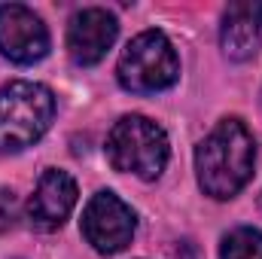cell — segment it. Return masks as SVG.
I'll list each match as a JSON object with an SVG mask.
<instances>
[{
    "mask_svg": "<svg viewBox=\"0 0 262 259\" xmlns=\"http://www.w3.org/2000/svg\"><path fill=\"white\" fill-rule=\"evenodd\" d=\"M259 31H262V3H232L223 15L220 43L226 58L247 61L259 52Z\"/></svg>",
    "mask_w": 262,
    "mask_h": 259,
    "instance_id": "cell-9",
    "label": "cell"
},
{
    "mask_svg": "<svg viewBox=\"0 0 262 259\" xmlns=\"http://www.w3.org/2000/svg\"><path fill=\"white\" fill-rule=\"evenodd\" d=\"M116 79L125 92L156 95L180 79V58L162 31H143L119 55Z\"/></svg>",
    "mask_w": 262,
    "mask_h": 259,
    "instance_id": "cell-4",
    "label": "cell"
},
{
    "mask_svg": "<svg viewBox=\"0 0 262 259\" xmlns=\"http://www.w3.org/2000/svg\"><path fill=\"white\" fill-rule=\"evenodd\" d=\"M107 159L116 171L134 174L140 180H156L171 156V143L162 125L146 116H122L107 134Z\"/></svg>",
    "mask_w": 262,
    "mask_h": 259,
    "instance_id": "cell-3",
    "label": "cell"
},
{
    "mask_svg": "<svg viewBox=\"0 0 262 259\" xmlns=\"http://www.w3.org/2000/svg\"><path fill=\"white\" fill-rule=\"evenodd\" d=\"M256 165L253 134L241 119H223L195 146V174L204 195L226 201L241 192Z\"/></svg>",
    "mask_w": 262,
    "mask_h": 259,
    "instance_id": "cell-1",
    "label": "cell"
},
{
    "mask_svg": "<svg viewBox=\"0 0 262 259\" xmlns=\"http://www.w3.org/2000/svg\"><path fill=\"white\" fill-rule=\"evenodd\" d=\"M55 119V98L46 85L12 79L0 89V153L34 146Z\"/></svg>",
    "mask_w": 262,
    "mask_h": 259,
    "instance_id": "cell-2",
    "label": "cell"
},
{
    "mask_svg": "<svg viewBox=\"0 0 262 259\" xmlns=\"http://www.w3.org/2000/svg\"><path fill=\"white\" fill-rule=\"evenodd\" d=\"M119 34V21L113 12L101 9V6H89L73 12L70 25H67V52L70 61L79 67L98 64L116 43Z\"/></svg>",
    "mask_w": 262,
    "mask_h": 259,
    "instance_id": "cell-7",
    "label": "cell"
},
{
    "mask_svg": "<svg viewBox=\"0 0 262 259\" xmlns=\"http://www.w3.org/2000/svg\"><path fill=\"white\" fill-rule=\"evenodd\" d=\"M76 180L61 171V168H46L37 180V189L28 201V217L37 229L52 232L61 229L64 220L70 217V210L76 207Z\"/></svg>",
    "mask_w": 262,
    "mask_h": 259,
    "instance_id": "cell-8",
    "label": "cell"
},
{
    "mask_svg": "<svg viewBox=\"0 0 262 259\" xmlns=\"http://www.w3.org/2000/svg\"><path fill=\"white\" fill-rule=\"evenodd\" d=\"M220 259H262V232L253 226L232 229L223 238Z\"/></svg>",
    "mask_w": 262,
    "mask_h": 259,
    "instance_id": "cell-10",
    "label": "cell"
},
{
    "mask_svg": "<svg viewBox=\"0 0 262 259\" xmlns=\"http://www.w3.org/2000/svg\"><path fill=\"white\" fill-rule=\"evenodd\" d=\"M134 229H137L134 210L116 192L104 189L89 198L82 210V235L98 253L104 256L122 253L134 238Z\"/></svg>",
    "mask_w": 262,
    "mask_h": 259,
    "instance_id": "cell-5",
    "label": "cell"
},
{
    "mask_svg": "<svg viewBox=\"0 0 262 259\" xmlns=\"http://www.w3.org/2000/svg\"><path fill=\"white\" fill-rule=\"evenodd\" d=\"M0 52L15 64H34L46 58L49 31L43 18L21 3H3L0 6Z\"/></svg>",
    "mask_w": 262,
    "mask_h": 259,
    "instance_id": "cell-6",
    "label": "cell"
},
{
    "mask_svg": "<svg viewBox=\"0 0 262 259\" xmlns=\"http://www.w3.org/2000/svg\"><path fill=\"white\" fill-rule=\"evenodd\" d=\"M259 210H262V195H259Z\"/></svg>",
    "mask_w": 262,
    "mask_h": 259,
    "instance_id": "cell-11",
    "label": "cell"
}]
</instances>
